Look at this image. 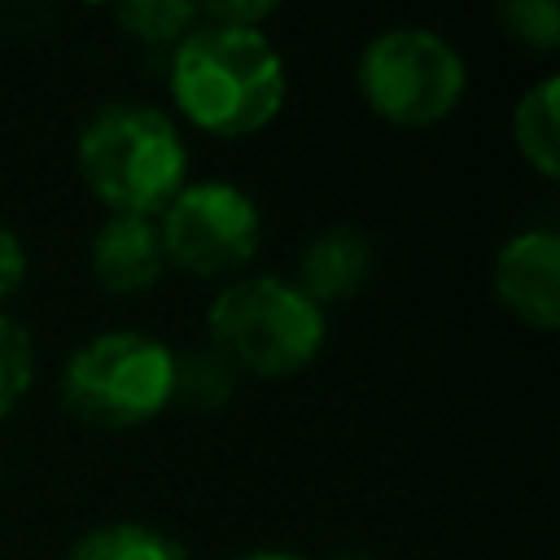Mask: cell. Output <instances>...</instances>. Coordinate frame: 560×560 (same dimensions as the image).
<instances>
[{"label":"cell","mask_w":560,"mask_h":560,"mask_svg":"<svg viewBox=\"0 0 560 560\" xmlns=\"http://www.w3.org/2000/svg\"><path fill=\"white\" fill-rule=\"evenodd\" d=\"M171 118L210 140H249L289 105V61L271 31L197 22L166 52Z\"/></svg>","instance_id":"cell-1"},{"label":"cell","mask_w":560,"mask_h":560,"mask_svg":"<svg viewBox=\"0 0 560 560\" xmlns=\"http://www.w3.org/2000/svg\"><path fill=\"white\" fill-rule=\"evenodd\" d=\"M114 22L127 39L171 52L201 22V4L197 0H122L114 4Z\"/></svg>","instance_id":"cell-13"},{"label":"cell","mask_w":560,"mask_h":560,"mask_svg":"<svg viewBox=\"0 0 560 560\" xmlns=\"http://www.w3.org/2000/svg\"><path fill=\"white\" fill-rule=\"evenodd\" d=\"M26 271H31L26 241L0 219V311H4V302L26 284Z\"/></svg>","instance_id":"cell-17"},{"label":"cell","mask_w":560,"mask_h":560,"mask_svg":"<svg viewBox=\"0 0 560 560\" xmlns=\"http://www.w3.org/2000/svg\"><path fill=\"white\" fill-rule=\"evenodd\" d=\"M508 136L538 179H560V74L547 70L512 101Z\"/></svg>","instance_id":"cell-10"},{"label":"cell","mask_w":560,"mask_h":560,"mask_svg":"<svg viewBox=\"0 0 560 560\" xmlns=\"http://www.w3.org/2000/svg\"><path fill=\"white\" fill-rule=\"evenodd\" d=\"M236 389H241V376L210 346H184V350H175L171 407L197 411V416H214V411H223L236 398Z\"/></svg>","instance_id":"cell-12"},{"label":"cell","mask_w":560,"mask_h":560,"mask_svg":"<svg viewBox=\"0 0 560 560\" xmlns=\"http://www.w3.org/2000/svg\"><path fill=\"white\" fill-rule=\"evenodd\" d=\"M324 560H376V556L363 551V547H341V551H332V556H324Z\"/></svg>","instance_id":"cell-19"},{"label":"cell","mask_w":560,"mask_h":560,"mask_svg":"<svg viewBox=\"0 0 560 560\" xmlns=\"http://www.w3.org/2000/svg\"><path fill=\"white\" fill-rule=\"evenodd\" d=\"M280 9L271 0H210V4H201V22L236 26V31H267V22Z\"/></svg>","instance_id":"cell-16"},{"label":"cell","mask_w":560,"mask_h":560,"mask_svg":"<svg viewBox=\"0 0 560 560\" xmlns=\"http://www.w3.org/2000/svg\"><path fill=\"white\" fill-rule=\"evenodd\" d=\"M166 271L188 280H236L262 245L258 197L236 179H188L153 219Z\"/></svg>","instance_id":"cell-6"},{"label":"cell","mask_w":560,"mask_h":560,"mask_svg":"<svg viewBox=\"0 0 560 560\" xmlns=\"http://www.w3.org/2000/svg\"><path fill=\"white\" fill-rule=\"evenodd\" d=\"M175 346L144 328L88 332L57 372V402L101 433H131L171 411Z\"/></svg>","instance_id":"cell-4"},{"label":"cell","mask_w":560,"mask_h":560,"mask_svg":"<svg viewBox=\"0 0 560 560\" xmlns=\"http://www.w3.org/2000/svg\"><path fill=\"white\" fill-rule=\"evenodd\" d=\"M354 92L372 118L398 131L446 122L468 96V57L451 35L424 22H394L363 39Z\"/></svg>","instance_id":"cell-5"},{"label":"cell","mask_w":560,"mask_h":560,"mask_svg":"<svg viewBox=\"0 0 560 560\" xmlns=\"http://www.w3.org/2000/svg\"><path fill=\"white\" fill-rule=\"evenodd\" d=\"M206 346L245 381H284L306 372L328 346V311L289 276L245 271L206 302Z\"/></svg>","instance_id":"cell-3"},{"label":"cell","mask_w":560,"mask_h":560,"mask_svg":"<svg viewBox=\"0 0 560 560\" xmlns=\"http://www.w3.org/2000/svg\"><path fill=\"white\" fill-rule=\"evenodd\" d=\"M66 560H188V547L153 521L118 516V521L88 525L70 542Z\"/></svg>","instance_id":"cell-11"},{"label":"cell","mask_w":560,"mask_h":560,"mask_svg":"<svg viewBox=\"0 0 560 560\" xmlns=\"http://www.w3.org/2000/svg\"><path fill=\"white\" fill-rule=\"evenodd\" d=\"M88 276L109 298L153 293L166 276V258H162V241H158L153 219L105 214L88 241Z\"/></svg>","instance_id":"cell-9"},{"label":"cell","mask_w":560,"mask_h":560,"mask_svg":"<svg viewBox=\"0 0 560 560\" xmlns=\"http://www.w3.org/2000/svg\"><path fill=\"white\" fill-rule=\"evenodd\" d=\"M494 302L529 332L560 328V232L551 223H525L499 241L490 258Z\"/></svg>","instance_id":"cell-7"},{"label":"cell","mask_w":560,"mask_h":560,"mask_svg":"<svg viewBox=\"0 0 560 560\" xmlns=\"http://www.w3.org/2000/svg\"><path fill=\"white\" fill-rule=\"evenodd\" d=\"M35 385V341L22 319L0 311V424L22 407Z\"/></svg>","instance_id":"cell-14"},{"label":"cell","mask_w":560,"mask_h":560,"mask_svg":"<svg viewBox=\"0 0 560 560\" xmlns=\"http://www.w3.org/2000/svg\"><path fill=\"white\" fill-rule=\"evenodd\" d=\"M0 481H4V464H0Z\"/></svg>","instance_id":"cell-20"},{"label":"cell","mask_w":560,"mask_h":560,"mask_svg":"<svg viewBox=\"0 0 560 560\" xmlns=\"http://www.w3.org/2000/svg\"><path fill=\"white\" fill-rule=\"evenodd\" d=\"M184 127L153 101H105L74 136V171L105 214L158 219L162 206L192 179Z\"/></svg>","instance_id":"cell-2"},{"label":"cell","mask_w":560,"mask_h":560,"mask_svg":"<svg viewBox=\"0 0 560 560\" xmlns=\"http://www.w3.org/2000/svg\"><path fill=\"white\" fill-rule=\"evenodd\" d=\"M228 560H306L302 551H289V547H249V551H236Z\"/></svg>","instance_id":"cell-18"},{"label":"cell","mask_w":560,"mask_h":560,"mask_svg":"<svg viewBox=\"0 0 560 560\" xmlns=\"http://www.w3.org/2000/svg\"><path fill=\"white\" fill-rule=\"evenodd\" d=\"M372 276H376V241L354 223H328L315 236H306L289 280L315 306L328 311L359 298L372 284Z\"/></svg>","instance_id":"cell-8"},{"label":"cell","mask_w":560,"mask_h":560,"mask_svg":"<svg viewBox=\"0 0 560 560\" xmlns=\"http://www.w3.org/2000/svg\"><path fill=\"white\" fill-rule=\"evenodd\" d=\"M503 35L525 52H556L560 48V4L556 0H503L499 4Z\"/></svg>","instance_id":"cell-15"}]
</instances>
